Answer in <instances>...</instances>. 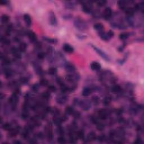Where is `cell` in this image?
Listing matches in <instances>:
<instances>
[{
	"instance_id": "obj_37",
	"label": "cell",
	"mask_w": 144,
	"mask_h": 144,
	"mask_svg": "<svg viewBox=\"0 0 144 144\" xmlns=\"http://www.w3.org/2000/svg\"><path fill=\"white\" fill-rule=\"evenodd\" d=\"M57 69L55 67H51L48 69V73L50 75H51V76H53V75H55L57 73Z\"/></svg>"
},
{
	"instance_id": "obj_27",
	"label": "cell",
	"mask_w": 144,
	"mask_h": 144,
	"mask_svg": "<svg viewBox=\"0 0 144 144\" xmlns=\"http://www.w3.org/2000/svg\"><path fill=\"white\" fill-rule=\"evenodd\" d=\"M121 90H122L121 87L119 85H113L112 87V88H111V91H112V92L114 93V94L119 93V92H121Z\"/></svg>"
},
{
	"instance_id": "obj_38",
	"label": "cell",
	"mask_w": 144,
	"mask_h": 144,
	"mask_svg": "<svg viewBox=\"0 0 144 144\" xmlns=\"http://www.w3.org/2000/svg\"><path fill=\"white\" fill-rule=\"evenodd\" d=\"M41 96L45 100H49L50 97V93L49 91H45L41 94Z\"/></svg>"
},
{
	"instance_id": "obj_7",
	"label": "cell",
	"mask_w": 144,
	"mask_h": 144,
	"mask_svg": "<svg viewBox=\"0 0 144 144\" xmlns=\"http://www.w3.org/2000/svg\"><path fill=\"white\" fill-rule=\"evenodd\" d=\"M112 12L110 7H107L105 9L103 13V17L105 20H109L112 18Z\"/></svg>"
},
{
	"instance_id": "obj_33",
	"label": "cell",
	"mask_w": 144,
	"mask_h": 144,
	"mask_svg": "<svg viewBox=\"0 0 144 144\" xmlns=\"http://www.w3.org/2000/svg\"><path fill=\"white\" fill-rule=\"evenodd\" d=\"M10 20V17L9 16L7 15L6 14H3L2 16H1V22H2V23L6 24Z\"/></svg>"
},
{
	"instance_id": "obj_12",
	"label": "cell",
	"mask_w": 144,
	"mask_h": 144,
	"mask_svg": "<svg viewBox=\"0 0 144 144\" xmlns=\"http://www.w3.org/2000/svg\"><path fill=\"white\" fill-rule=\"evenodd\" d=\"M11 51L12 54L13 55V56L16 58H17V59H19V58H22V55H21L20 54V51H19V49H17V48L15 47H12L11 49Z\"/></svg>"
},
{
	"instance_id": "obj_18",
	"label": "cell",
	"mask_w": 144,
	"mask_h": 144,
	"mask_svg": "<svg viewBox=\"0 0 144 144\" xmlns=\"http://www.w3.org/2000/svg\"><path fill=\"white\" fill-rule=\"evenodd\" d=\"M96 139L97 137L95 132H94L93 131H91L88 134L86 139L87 141L91 142V141H94Z\"/></svg>"
},
{
	"instance_id": "obj_55",
	"label": "cell",
	"mask_w": 144,
	"mask_h": 144,
	"mask_svg": "<svg viewBox=\"0 0 144 144\" xmlns=\"http://www.w3.org/2000/svg\"><path fill=\"white\" fill-rule=\"evenodd\" d=\"M134 143L135 144H142V141L141 138H137V139L134 141Z\"/></svg>"
},
{
	"instance_id": "obj_35",
	"label": "cell",
	"mask_w": 144,
	"mask_h": 144,
	"mask_svg": "<svg viewBox=\"0 0 144 144\" xmlns=\"http://www.w3.org/2000/svg\"><path fill=\"white\" fill-rule=\"evenodd\" d=\"M2 127L3 130H7V131H10V130L12 129L11 124L10 123H4L2 125Z\"/></svg>"
},
{
	"instance_id": "obj_41",
	"label": "cell",
	"mask_w": 144,
	"mask_h": 144,
	"mask_svg": "<svg viewBox=\"0 0 144 144\" xmlns=\"http://www.w3.org/2000/svg\"><path fill=\"white\" fill-rule=\"evenodd\" d=\"M1 42H2L4 45H9L10 43V40H9V39L6 38V37H1Z\"/></svg>"
},
{
	"instance_id": "obj_32",
	"label": "cell",
	"mask_w": 144,
	"mask_h": 144,
	"mask_svg": "<svg viewBox=\"0 0 144 144\" xmlns=\"http://www.w3.org/2000/svg\"><path fill=\"white\" fill-rule=\"evenodd\" d=\"M129 37H130V33H128L127 32H123L120 34L119 39L121 40H127Z\"/></svg>"
},
{
	"instance_id": "obj_52",
	"label": "cell",
	"mask_w": 144,
	"mask_h": 144,
	"mask_svg": "<svg viewBox=\"0 0 144 144\" xmlns=\"http://www.w3.org/2000/svg\"><path fill=\"white\" fill-rule=\"evenodd\" d=\"M73 115H74V118H76V119H78V118H79V117H80V116H81L80 113H79L78 112H74V114H73Z\"/></svg>"
},
{
	"instance_id": "obj_53",
	"label": "cell",
	"mask_w": 144,
	"mask_h": 144,
	"mask_svg": "<svg viewBox=\"0 0 144 144\" xmlns=\"http://www.w3.org/2000/svg\"><path fill=\"white\" fill-rule=\"evenodd\" d=\"M72 17V16L70 14H65V15H64L63 16V19H67V20H69V19H71Z\"/></svg>"
},
{
	"instance_id": "obj_57",
	"label": "cell",
	"mask_w": 144,
	"mask_h": 144,
	"mask_svg": "<svg viewBox=\"0 0 144 144\" xmlns=\"http://www.w3.org/2000/svg\"><path fill=\"white\" fill-rule=\"evenodd\" d=\"M14 143H16V144H20V141H14Z\"/></svg>"
},
{
	"instance_id": "obj_40",
	"label": "cell",
	"mask_w": 144,
	"mask_h": 144,
	"mask_svg": "<svg viewBox=\"0 0 144 144\" xmlns=\"http://www.w3.org/2000/svg\"><path fill=\"white\" fill-rule=\"evenodd\" d=\"M105 128V126L104 124H103L101 123H99L98 122L96 124V129L98 130H100V131H102L104 130Z\"/></svg>"
},
{
	"instance_id": "obj_17",
	"label": "cell",
	"mask_w": 144,
	"mask_h": 144,
	"mask_svg": "<svg viewBox=\"0 0 144 144\" xmlns=\"http://www.w3.org/2000/svg\"><path fill=\"white\" fill-rule=\"evenodd\" d=\"M124 11H125V13L127 15V17H132V16L134 15L135 12L133 7H127V8L124 10Z\"/></svg>"
},
{
	"instance_id": "obj_44",
	"label": "cell",
	"mask_w": 144,
	"mask_h": 144,
	"mask_svg": "<svg viewBox=\"0 0 144 144\" xmlns=\"http://www.w3.org/2000/svg\"><path fill=\"white\" fill-rule=\"evenodd\" d=\"M58 130V134L60 135V136H63V135L64 134V128H63L62 127H61L60 125L58 126V130Z\"/></svg>"
},
{
	"instance_id": "obj_36",
	"label": "cell",
	"mask_w": 144,
	"mask_h": 144,
	"mask_svg": "<svg viewBox=\"0 0 144 144\" xmlns=\"http://www.w3.org/2000/svg\"><path fill=\"white\" fill-rule=\"evenodd\" d=\"M76 136L77 138H78V139L81 140H83L85 139V133H84L83 130H81L78 131L76 133Z\"/></svg>"
},
{
	"instance_id": "obj_39",
	"label": "cell",
	"mask_w": 144,
	"mask_h": 144,
	"mask_svg": "<svg viewBox=\"0 0 144 144\" xmlns=\"http://www.w3.org/2000/svg\"><path fill=\"white\" fill-rule=\"evenodd\" d=\"M40 85L41 86H49V81L45 78H42L40 81Z\"/></svg>"
},
{
	"instance_id": "obj_34",
	"label": "cell",
	"mask_w": 144,
	"mask_h": 144,
	"mask_svg": "<svg viewBox=\"0 0 144 144\" xmlns=\"http://www.w3.org/2000/svg\"><path fill=\"white\" fill-rule=\"evenodd\" d=\"M4 75L5 76L6 78H8L11 77L13 75V72L10 69H4Z\"/></svg>"
},
{
	"instance_id": "obj_54",
	"label": "cell",
	"mask_w": 144,
	"mask_h": 144,
	"mask_svg": "<svg viewBox=\"0 0 144 144\" xmlns=\"http://www.w3.org/2000/svg\"><path fill=\"white\" fill-rule=\"evenodd\" d=\"M105 136H104V135H101V136H99V137L98 138H97V139H98L99 141L103 142V141H104L105 140Z\"/></svg>"
},
{
	"instance_id": "obj_9",
	"label": "cell",
	"mask_w": 144,
	"mask_h": 144,
	"mask_svg": "<svg viewBox=\"0 0 144 144\" xmlns=\"http://www.w3.org/2000/svg\"><path fill=\"white\" fill-rule=\"evenodd\" d=\"M56 101L57 103L60 105H63L66 103V102L68 101V97L65 94H62L58 95L56 98Z\"/></svg>"
},
{
	"instance_id": "obj_31",
	"label": "cell",
	"mask_w": 144,
	"mask_h": 144,
	"mask_svg": "<svg viewBox=\"0 0 144 144\" xmlns=\"http://www.w3.org/2000/svg\"><path fill=\"white\" fill-rule=\"evenodd\" d=\"M27 48V43L25 42H22L20 43V45H19L18 49H19V50L20 51V52H24L26 51Z\"/></svg>"
},
{
	"instance_id": "obj_26",
	"label": "cell",
	"mask_w": 144,
	"mask_h": 144,
	"mask_svg": "<svg viewBox=\"0 0 144 144\" xmlns=\"http://www.w3.org/2000/svg\"><path fill=\"white\" fill-rule=\"evenodd\" d=\"M43 40H45L47 42L49 43H51V44H56L58 42V40L55 38H50V37H43Z\"/></svg>"
},
{
	"instance_id": "obj_4",
	"label": "cell",
	"mask_w": 144,
	"mask_h": 144,
	"mask_svg": "<svg viewBox=\"0 0 144 144\" xmlns=\"http://www.w3.org/2000/svg\"><path fill=\"white\" fill-rule=\"evenodd\" d=\"M79 106L82 108V110L85 111H87L91 109V102L88 100H79L78 104Z\"/></svg>"
},
{
	"instance_id": "obj_16",
	"label": "cell",
	"mask_w": 144,
	"mask_h": 144,
	"mask_svg": "<svg viewBox=\"0 0 144 144\" xmlns=\"http://www.w3.org/2000/svg\"><path fill=\"white\" fill-rule=\"evenodd\" d=\"M20 127L19 126H18V127H15L14 128H12L11 130H10V132H9V136L10 137H13L16 136L18 133H19V131H20Z\"/></svg>"
},
{
	"instance_id": "obj_10",
	"label": "cell",
	"mask_w": 144,
	"mask_h": 144,
	"mask_svg": "<svg viewBox=\"0 0 144 144\" xmlns=\"http://www.w3.org/2000/svg\"><path fill=\"white\" fill-rule=\"evenodd\" d=\"M27 34H28V37L29 38L30 41L32 43H36L37 42V36L35 33L34 32L29 31L27 33Z\"/></svg>"
},
{
	"instance_id": "obj_8",
	"label": "cell",
	"mask_w": 144,
	"mask_h": 144,
	"mask_svg": "<svg viewBox=\"0 0 144 144\" xmlns=\"http://www.w3.org/2000/svg\"><path fill=\"white\" fill-rule=\"evenodd\" d=\"M49 23L52 26H56L58 24V21L55 15V13L53 11H50L49 13Z\"/></svg>"
},
{
	"instance_id": "obj_45",
	"label": "cell",
	"mask_w": 144,
	"mask_h": 144,
	"mask_svg": "<svg viewBox=\"0 0 144 144\" xmlns=\"http://www.w3.org/2000/svg\"><path fill=\"white\" fill-rule=\"evenodd\" d=\"M40 85L38 83H36L34 84V85H33L32 87V91H33L34 92H37V91H38L39 88H40Z\"/></svg>"
},
{
	"instance_id": "obj_23",
	"label": "cell",
	"mask_w": 144,
	"mask_h": 144,
	"mask_svg": "<svg viewBox=\"0 0 144 144\" xmlns=\"http://www.w3.org/2000/svg\"><path fill=\"white\" fill-rule=\"evenodd\" d=\"M1 60H2V61L3 65H6V66L11 65V60H10L8 58H7L6 56H3L2 54H1Z\"/></svg>"
},
{
	"instance_id": "obj_48",
	"label": "cell",
	"mask_w": 144,
	"mask_h": 144,
	"mask_svg": "<svg viewBox=\"0 0 144 144\" xmlns=\"http://www.w3.org/2000/svg\"><path fill=\"white\" fill-rule=\"evenodd\" d=\"M45 56H46V54L44 52H40L37 54V57L39 59L42 60L45 58Z\"/></svg>"
},
{
	"instance_id": "obj_46",
	"label": "cell",
	"mask_w": 144,
	"mask_h": 144,
	"mask_svg": "<svg viewBox=\"0 0 144 144\" xmlns=\"http://www.w3.org/2000/svg\"><path fill=\"white\" fill-rule=\"evenodd\" d=\"M58 142L60 144H65L67 142L63 136H60L58 138Z\"/></svg>"
},
{
	"instance_id": "obj_1",
	"label": "cell",
	"mask_w": 144,
	"mask_h": 144,
	"mask_svg": "<svg viewBox=\"0 0 144 144\" xmlns=\"http://www.w3.org/2000/svg\"><path fill=\"white\" fill-rule=\"evenodd\" d=\"M74 25L78 30L80 31H85L88 29V25L86 22L83 19L77 18L74 21Z\"/></svg>"
},
{
	"instance_id": "obj_49",
	"label": "cell",
	"mask_w": 144,
	"mask_h": 144,
	"mask_svg": "<svg viewBox=\"0 0 144 144\" xmlns=\"http://www.w3.org/2000/svg\"><path fill=\"white\" fill-rule=\"evenodd\" d=\"M106 1H98L96 2L97 5L99 7H103L106 4Z\"/></svg>"
},
{
	"instance_id": "obj_24",
	"label": "cell",
	"mask_w": 144,
	"mask_h": 144,
	"mask_svg": "<svg viewBox=\"0 0 144 144\" xmlns=\"http://www.w3.org/2000/svg\"><path fill=\"white\" fill-rule=\"evenodd\" d=\"M65 68L67 72H69L70 73H75L76 71V68L73 65L70 64H67L65 65Z\"/></svg>"
},
{
	"instance_id": "obj_3",
	"label": "cell",
	"mask_w": 144,
	"mask_h": 144,
	"mask_svg": "<svg viewBox=\"0 0 144 144\" xmlns=\"http://www.w3.org/2000/svg\"><path fill=\"white\" fill-rule=\"evenodd\" d=\"M99 34L100 38H101V40H105V41H108V40H110L111 38L114 37V33L112 30H110V31H109L106 33L103 32L100 33H99Z\"/></svg>"
},
{
	"instance_id": "obj_21",
	"label": "cell",
	"mask_w": 144,
	"mask_h": 144,
	"mask_svg": "<svg viewBox=\"0 0 144 144\" xmlns=\"http://www.w3.org/2000/svg\"><path fill=\"white\" fill-rule=\"evenodd\" d=\"M46 135H47V139L49 140H52V138H53V133H52V129L51 126H47L46 128Z\"/></svg>"
},
{
	"instance_id": "obj_56",
	"label": "cell",
	"mask_w": 144,
	"mask_h": 144,
	"mask_svg": "<svg viewBox=\"0 0 144 144\" xmlns=\"http://www.w3.org/2000/svg\"><path fill=\"white\" fill-rule=\"evenodd\" d=\"M8 3V1H6V0H1L0 1V4H1V5H6Z\"/></svg>"
},
{
	"instance_id": "obj_11",
	"label": "cell",
	"mask_w": 144,
	"mask_h": 144,
	"mask_svg": "<svg viewBox=\"0 0 144 144\" xmlns=\"http://www.w3.org/2000/svg\"><path fill=\"white\" fill-rule=\"evenodd\" d=\"M108 112L105 109H101L98 112V117L100 119L105 120L108 118Z\"/></svg>"
},
{
	"instance_id": "obj_42",
	"label": "cell",
	"mask_w": 144,
	"mask_h": 144,
	"mask_svg": "<svg viewBox=\"0 0 144 144\" xmlns=\"http://www.w3.org/2000/svg\"><path fill=\"white\" fill-rule=\"evenodd\" d=\"M12 29H13V25H12V24H10L7 26L6 29V34L7 35H10Z\"/></svg>"
},
{
	"instance_id": "obj_25",
	"label": "cell",
	"mask_w": 144,
	"mask_h": 144,
	"mask_svg": "<svg viewBox=\"0 0 144 144\" xmlns=\"http://www.w3.org/2000/svg\"><path fill=\"white\" fill-rule=\"evenodd\" d=\"M33 67L34 70H35L36 73H37V74L39 75H42L43 73V70L41 68V67L38 65L37 63H34L33 64Z\"/></svg>"
},
{
	"instance_id": "obj_15",
	"label": "cell",
	"mask_w": 144,
	"mask_h": 144,
	"mask_svg": "<svg viewBox=\"0 0 144 144\" xmlns=\"http://www.w3.org/2000/svg\"><path fill=\"white\" fill-rule=\"evenodd\" d=\"M90 67H91V69L92 70H94V71H98L101 69V65L100 63L97 62V61H94L91 64V65H90Z\"/></svg>"
},
{
	"instance_id": "obj_2",
	"label": "cell",
	"mask_w": 144,
	"mask_h": 144,
	"mask_svg": "<svg viewBox=\"0 0 144 144\" xmlns=\"http://www.w3.org/2000/svg\"><path fill=\"white\" fill-rule=\"evenodd\" d=\"M18 101H19V91L16 90V91L13 93L11 96L9 98V103L11 104L13 109H15Z\"/></svg>"
},
{
	"instance_id": "obj_28",
	"label": "cell",
	"mask_w": 144,
	"mask_h": 144,
	"mask_svg": "<svg viewBox=\"0 0 144 144\" xmlns=\"http://www.w3.org/2000/svg\"><path fill=\"white\" fill-rule=\"evenodd\" d=\"M112 100V97L110 96H107L105 97L103 100V104L105 106H108L111 103Z\"/></svg>"
},
{
	"instance_id": "obj_19",
	"label": "cell",
	"mask_w": 144,
	"mask_h": 144,
	"mask_svg": "<svg viewBox=\"0 0 144 144\" xmlns=\"http://www.w3.org/2000/svg\"><path fill=\"white\" fill-rule=\"evenodd\" d=\"M24 20L26 24V25L28 27H31L32 25V19L31 16L28 14H25L23 15Z\"/></svg>"
},
{
	"instance_id": "obj_51",
	"label": "cell",
	"mask_w": 144,
	"mask_h": 144,
	"mask_svg": "<svg viewBox=\"0 0 144 144\" xmlns=\"http://www.w3.org/2000/svg\"><path fill=\"white\" fill-rule=\"evenodd\" d=\"M76 36L77 38H78L79 40H84V39H85L86 38V36L85 35H83V34H76Z\"/></svg>"
},
{
	"instance_id": "obj_50",
	"label": "cell",
	"mask_w": 144,
	"mask_h": 144,
	"mask_svg": "<svg viewBox=\"0 0 144 144\" xmlns=\"http://www.w3.org/2000/svg\"><path fill=\"white\" fill-rule=\"evenodd\" d=\"M20 81L21 83L22 84H26L28 83V79L25 77H22V78H20Z\"/></svg>"
},
{
	"instance_id": "obj_29",
	"label": "cell",
	"mask_w": 144,
	"mask_h": 144,
	"mask_svg": "<svg viewBox=\"0 0 144 144\" xmlns=\"http://www.w3.org/2000/svg\"><path fill=\"white\" fill-rule=\"evenodd\" d=\"M65 7L68 9H74L75 8V4L72 1H66L65 2Z\"/></svg>"
},
{
	"instance_id": "obj_47",
	"label": "cell",
	"mask_w": 144,
	"mask_h": 144,
	"mask_svg": "<svg viewBox=\"0 0 144 144\" xmlns=\"http://www.w3.org/2000/svg\"><path fill=\"white\" fill-rule=\"evenodd\" d=\"M92 101L94 103V104L95 105H98L99 103H100V99L99 97L96 96H94L92 97Z\"/></svg>"
},
{
	"instance_id": "obj_14",
	"label": "cell",
	"mask_w": 144,
	"mask_h": 144,
	"mask_svg": "<svg viewBox=\"0 0 144 144\" xmlns=\"http://www.w3.org/2000/svg\"><path fill=\"white\" fill-rule=\"evenodd\" d=\"M93 91H94V90H93L92 87H86L83 88L82 92V94L83 96H88L90 94H92Z\"/></svg>"
},
{
	"instance_id": "obj_20",
	"label": "cell",
	"mask_w": 144,
	"mask_h": 144,
	"mask_svg": "<svg viewBox=\"0 0 144 144\" xmlns=\"http://www.w3.org/2000/svg\"><path fill=\"white\" fill-rule=\"evenodd\" d=\"M130 2L129 1H118V6L121 10H124L127 7V5L128 4V3Z\"/></svg>"
},
{
	"instance_id": "obj_5",
	"label": "cell",
	"mask_w": 144,
	"mask_h": 144,
	"mask_svg": "<svg viewBox=\"0 0 144 144\" xmlns=\"http://www.w3.org/2000/svg\"><path fill=\"white\" fill-rule=\"evenodd\" d=\"M91 46H92V47L94 49V50L96 52L97 54H98V55H100V56H101L104 60H105L106 61H108V62L110 61V58H109V56H108L105 52L104 51H103L101 49L97 47L96 46H94V45H91Z\"/></svg>"
},
{
	"instance_id": "obj_43",
	"label": "cell",
	"mask_w": 144,
	"mask_h": 144,
	"mask_svg": "<svg viewBox=\"0 0 144 144\" xmlns=\"http://www.w3.org/2000/svg\"><path fill=\"white\" fill-rule=\"evenodd\" d=\"M48 90L49 92H55L56 91V87L54 85H49L48 86Z\"/></svg>"
},
{
	"instance_id": "obj_22",
	"label": "cell",
	"mask_w": 144,
	"mask_h": 144,
	"mask_svg": "<svg viewBox=\"0 0 144 144\" xmlns=\"http://www.w3.org/2000/svg\"><path fill=\"white\" fill-rule=\"evenodd\" d=\"M94 28L99 32V33L103 32L104 29V27L101 23H96L94 25Z\"/></svg>"
},
{
	"instance_id": "obj_30",
	"label": "cell",
	"mask_w": 144,
	"mask_h": 144,
	"mask_svg": "<svg viewBox=\"0 0 144 144\" xmlns=\"http://www.w3.org/2000/svg\"><path fill=\"white\" fill-rule=\"evenodd\" d=\"M75 112L74 108L71 106H68L65 109V113L67 115H73Z\"/></svg>"
},
{
	"instance_id": "obj_6",
	"label": "cell",
	"mask_w": 144,
	"mask_h": 144,
	"mask_svg": "<svg viewBox=\"0 0 144 144\" xmlns=\"http://www.w3.org/2000/svg\"><path fill=\"white\" fill-rule=\"evenodd\" d=\"M82 10L85 13L89 14L91 13L93 9V5L91 2H82Z\"/></svg>"
},
{
	"instance_id": "obj_13",
	"label": "cell",
	"mask_w": 144,
	"mask_h": 144,
	"mask_svg": "<svg viewBox=\"0 0 144 144\" xmlns=\"http://www.w3.org/2000/svg\"><path fill=\"white\" fill-rule=\"evenodd\" d=\"M63 50L65 52L68 54H72L74 52V49L73 47H72L71 45L68 44V43H65L63 45Z\"/></svg>"
}]
</instances>
